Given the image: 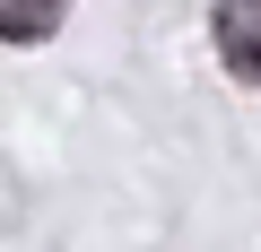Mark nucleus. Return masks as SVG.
Listing matches in <instances>:
<instances>
[{
    "label": "nucleus",
    "mask_w": 261,
    "mask_h": 252,
    "mask_svg": "<svg viewBox=\"0 0 261 252\" xmlns=\"http://www.w3.org/2000/svg\"><path fill=\"white\" fill-rule=\"evenodd\" d=\"M218 52L226 70L261 78V0H218Z\"/></svg>",
    "instance_id": "nucleus-1"
}]
</instances>
